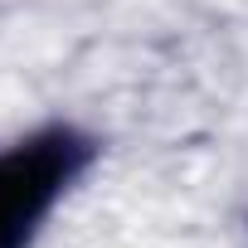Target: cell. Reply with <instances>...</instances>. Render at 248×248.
Returning <instances> with one entry per match:
<instances>
[{"instance_id": "6da1fadb", "label": "cell", "mask_w": 248, "mask_h": 248, "mask_svg": "<svg viewBox=\"0 0 248 248\" xmlns=\"http://www.w3.org/2000/svg\"><path fill=\"white\" fill-rule=\"evenodd\" d=\"M54 180H59V146H39V151H20L0 161V248H10L30 229Z\"/></svg>"}]
</instances>
